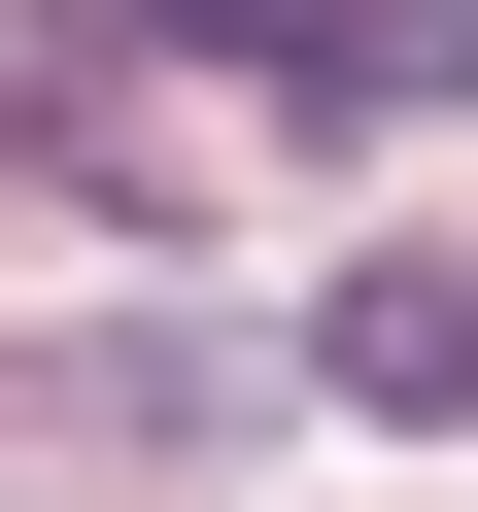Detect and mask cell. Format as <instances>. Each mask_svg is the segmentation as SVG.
I'll return each instance as SVG.
<instances>
[{
	"label": "cell",
	"instance_id": "obj_2",
	"mask_svg": "<svg viewBox=\"0 0 478 512\" xmlns=\"http://www.w3.org/2000/svg\"><path fill=\"white\" fill-rule=\"evenodd\" d=\"M171 35H274V69H376V0H171Z\"/></svg>",
	"mask_w": 478,
	"mask_h": 512
},
{
	"label": "cell",
	"instance_id": "obj_1",
	"mask_svg": "<svg viewBox=\"0 0 478 512\" xmlns=\"http://www.w3.org/2000/svg\"><path fill=\"white\" fill-rule=\"evenodd\" d=\"M308 376L342 410H478V239H376V274L308 308Z\"/></svg>",
	"mask_w": 478,
	"mask_h": 512
}]
</instances>
